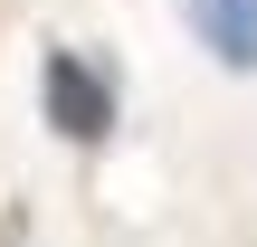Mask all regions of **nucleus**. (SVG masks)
Instances as JSON below:
<instances>
[{"label": "nucleus", "instance_id": "nucleus-2", "mask_svg": "<svg viewBox=\"0 0 257 247\" xmlns=\"http://www.w3.org/2000/svg\"><path fill=\"white\" fill-rule=\"evenodd\" d=\"M191 29L219 67H257V0H191Z\"/></svg>", "mask_w": 257, "mask_h": 247}, {"label": "nucleus", "instance_id": "nucleus-1", "mask_svg": "<svg viewBox=\"0 0 257 247\" xmlns=\"http://www.w3.org/2000/svg\"><path fill=\"white\" fill-rule=\"evenodd\" d=\"M38 95H48V124H57L67 143H105V124H114V86H105L76 48H48Z\"/></svg>", "mask_w": 257, "mask_h": 247}]
</instances>
